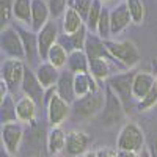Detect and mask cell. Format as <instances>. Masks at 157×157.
Masks as SVG:
<instances>
[{
	"instance_id": "6da1fadb",
	"label": "cell",
	"mask_w": 157,
	"mask_h": 157,
	"mask_svg": "<svg viewBox=\"0 0 157 157\" xmlns=\"http://www.w3.org/2000/svg\"><path fill=\"white\" fill-rule=\"evenodd\" d=\"M104 43H105L109 54L127 71L135 68L140 63V58H141L140 52L132 41H129V39H126V41H112V39H107Z\"/></svg>"
},
{
	"instance_id": "7a4b0ae2",
	"label": "cell",
	"mask_w": 157,
	"mask_h": 157,
	"mask_svg": "<svg viewBox=\"0 0 157 157\" xmlns=\"http://www.w3.org/2000/svg\"><path fill=\"white\" fill-rule=\"evenodd\" d=\"M44 104H46V110H47L49 126L50 127H60L64 121H66V118L69 116L71 105L57 94V90L55 88L47 90Z\"/></svg>"
},
{
	"instance_id": "3957f363",
	"label": "cell",
	"mask_w": 157,
	"mask_h": 157,
	"mask_svg": "<svg viewBox=\"0 0 157 157\" xmlns=\"http://www.w3.org/2000/svg\"><path fill=\"white\" fill-rule=\"evenodd\" d=\"M116 146L121 151H132V152H141L145 148V134L141 127L137 123L129 121L126 123L116 140Z\"/></svg>"
},
{
	"instance_id": "277c9868",
	"label": "cell",
	"mask_w": 157,
	"mask_h": 157,
	"mask_svg": "<svg viewBox=\"0 0 157 157\" xmlns=\"http://www.w3.org/2000/svg\"><path fill=\"white\" fill-rule=\"evenodd\" d=\"M135 74H137L135 71L129 69L126 72H120V74L112 75L107 80V85L118 94V98L121 99L126 112H129L130 102H132V99H134L132 86H134V77H135Z\"/></svg>"
},
{
	"instance_id": "5b68a950",
	"label": "cell",
	"mask_w": 157,
	"mask_h": 157,
	"mask_svg": "<svg viewBox=\"0 0 157 157\" xmlns=\"http://www.w3.org/2000/svg\"><path fill=\"white\" fill-rule=\"evenodd\" d=\"M124 113L126 109L121 99L109 85H105V104H104V109L101 112V123L104 126H113L115 123L123 120Z\"/></svg>"
},
{
	"instance_id": "8992f818",
	"label": "cell",
	"mask_w": 157,
	"mask_h": 157,
	"mask_svg": "<svg viewBox=\"0 0 157 157\" xmlns=\"http://www.w3.org/2000/svg\"><path fill=\"white\" fill-rule=\"evenodd\" d=\"M25 74V66L21 60L10 58L2 63V78L10 90V94H16L17 91L22 88V80Z\"/></svg>"
},
{
	"instance_id": "52a82bcc",
	"label": "cell",
	"mask_w": 157,
	"mask_h": 157,
	"mask_svg": "<svg viewBox=\"0 0 157 157\" xmlns=\"http://www.w3.org/2000/svg\"><path fill=\"white\" fill-rule=\"evenodd\" d=\"M104 104H105V96H104L102 91L99 90L96 93H91L85 98L77 99L71 105V110L78 118H91V116H94V115L102 112Z\"/></svg>"
},
{
	"instance_id": "ba28073f",
	"label": "cell",
	"mask_w": 157,
	"mask_h": 157,
	"mask_svg": "<svg viewBox=\"0 0 157 157\" xmlns=\"http://www.w3.org/2000/svg\"><path fill=\"white\" fill-rule=\"evenodd\" d=\"M24 137H25V132H24L22 123L14 121V123L2 124V145L8 154L11 155L19 154Z\"/></svg>"
},
{
	"instance_id": "9c48e42d",
	"label": "cell",
	"mask_w": 157,
	"mask_h": 157,
	"mask_svg": "<svg viewBox=\"0 0 157 157\" xmlns=\"http://www.w3.org/2000/svg\"><path fill=\"white\" fill-rule=\"evenodd\" d=\"M0 43H2V50L10 57L22 60L25 57V49L22 44V38L19 32L13 27H6L2 30V36H0Z\"/></svg>"
},
{
	"instance_id": "30bf717a",
	"label": "cell",
	"mask_w": 157,
	"mask_h": 157,
	"mask_svg": "<svg viewBox=\"0 0 157 157\" xmlns=\"http://www.w3.org/2000/svg\"><path fill=\"white\" fill-rule=\"evenodd\" d=\"M38 38V55L43 61H47V55L52 49V46L57 44L58 39V29L54 21H49L44 27L36 33Z\"/></svg>"
},
{
	"instance_id": "8fae6325",
	"label": "cell",
	"mask_w": 157,
	"mask_h": 157,
	"mask_svg": "<svg viewBox=\"0 0 157 157\" xmlns=\"http://www.w3.org/2000/svg\"><path fill=\"white\" fill-rule=\"evenodd\" d=\"M21 91L24 93V96H27L30 99H33L38 105H43L46 101V94H44V86L39 83L36 74L25 66V74H24V80H22V88Z\"/></svg>"
},
{
	"instance_id": "7c38bea8",
	"label": "cell",
	"mask_w": 157,
	"mask_h": 157,
	"mask_svg": "<svg viewBox=\"0 0 157 157\" xmlns=\"http://www.w3.org/2000/svg\"><path fill=\"white\" fill-rule=\"evenodd\" d=\"M91 143V137L82 130H71L66 134V146L64 154L68 157H78L88 152V146Z\"/></svg>"
},
{
	"instance_id": "4fadbf2b",
	"label": "cell",
	"mask_w": 157,
	"mask_h": 157,
	"mask_svg": "<svg viewBox=\"0 0 157 157\" xmlns=\"http://www.w3.org/2000/svg\"><path fill=\"white\" fill-rule=\"evenodd\" d=\"M132 22L129 14V10L126 6V2L118 3L110 11V25H112V35H120L127 29V25Z\"/></svg>"
},
{
	"instance_id": "5bb4252c",
	"label": "cell",
	"mask_w": 157,
	"mask_h": 157,
	"mask_svg": "<svg viewBox=\"0 0 157 157\" xmlns=\"http://www.w3.org/2000/svg\"><path fill=\"white\" fill-rule=\"evenodd\" d=\"M36 110H38V104L27 96H22L16 102V116H17V121L22 124H29V126L35 124Z\"/></svg>"
},
{
	"instance_id": "9a60e30c",
	"label": "cell",
	"mask_w": 157,
	"mask_h": 157,
	"mask_svg": "<svg viewBox=\"0 0 157 157\" xmlns=\"http://www.w3.org/2000/svg\"><path fill=\"white\" fill-rule=\"evenodd\" d=\"M57 90V94L66 101L69 105L77 101V96H75V91H74V74L71 71H64L60 74V78H58V83L55 86Z\"/></svg>"
},
{
	"instance_id": "2e32d148",
	"label": "cell",
	"mask_w": 157,
	"mask_h": 157,
	"mask_svg": "<svg viewBox=\"0 0 157 157\" xmlns=\"http://www.w3.org/2000/svg\"><path fill=\"white\" fill-rule=\"evenodd\" d=\"M35 74L38 77L39 83L44 86V90H50V88H55L57 86L61 72H58V69L54 66V64H50L49 61H43L36 68Z\"/></svg>"
},
{
	"instance_id": "e0dca14e",
	"label": "cell",
	"mask_w": 157,
	"mask_h": 157,
	"mask_svg": "<svg viewBox=\"0 0 157 157\" xmlns=\"http://www.w3.org/2000/svg\"><path fill=\"white\" fill-rule=\"evenodd\" d=\"M50 10L46 0H32V29L33 32H39L49 22Z\"/></svg>"
},
{
	"instance_id": "ac0fdd59",
	"label": "cell",
	"mask_w": 157,
	"mask_h": 157,
	"mask_svg": "<svg viewBox=\"0 0 157 157\" xmlns=\"http://www.w3.org/2000/svg\"><path fill=\"white\" fill-rule=\"evenodd\" d=\"M101 88L96 83V78L91 75L90 72L86 74H74V91L77 99L85 98L91 93H96Z\"/></svg>"
},
{
	"instance_id": "d6986e66",
	"label": "cell",
	"mask_w": 157,
	"mask_h": 157,
	"mask_svg": "<svg viewBox=\"0 0 157 157\" xmlns=\"http://www.w3.org/2000/svg\"><path fill=\"white\" fill-rule=\"evenodd\" d=\"M155 80L154 75L149 72H137L134 77V86H132V93H134V99L141 101L149 91L154 88Z\"/></svg>"
},
{
	"instance_id": "ffe728a7",
	"label": "cell",
	"mask_w": 157,
	"mask_h": 157,
	"mask_svg": "<svg viewBox=\"0 0 157 157\" xmlns=\"http://www.w3.org/2000/svg\"><path fill=\"white\" fill-rule=\"evenodd\" d=\"M64 146H66V134L64 130L60 127H50L49 134H47V143H46V149L50 155H58L64 152Z\"/></svg>"
},
{
	"instance_id": "44dd1931",
	"label": "cell",
	"mask_w": 157,
	"mask_h": 157,
	"mask_svg": "<svg viewBox=\"0 0 157 157\" xmlns=\"http://www.w3.org/2000/svg\"><path fill=\"white\" fill-rule=\"evenodd\" d=\"M68 71L72 74H86L90 72V58L85 50H72L68 58Z\"/></svg>"
},
{
	"instance_id": "7402d4cb",
	"label": "cell",
	"mask_w": 157,
	"mask_h": 157,
	"mask_svg": "<svg viewBox=\"0 0 157 157\" xmlns=\"http://www.w3.org/2000/svg\"><path fill=\"white\" fill-rule=\"evenodd\" d=\"M110 63L107 58H90V72L96 80L99 82H107L112 77L110 71Z\"/></svg>"
},
{
	"instance_id": "603a6c76",
	"label": "cell",
	"mask_w": 157,
	"mask_h": 157,
	"mask_svg": "<svg viewBox=\"0 0 157 157\" xmlns=\"http://www.w3.org/2000/svg\"><path fill=\"white\" fill-rule=\"evenodd\" d=\"M22 38V44H24V49H25V58L29 60L30 64L35 63V58H36V54H38V38L35 33L32 32H27L24 29H16Z\"/></svg>"
},
{
	"instance_id": "cb8c5ba5",
	"label": "cell",
	"mask_w": 157,
	"mask_h": 157,
	"mask_svg": "<svg viewBox=\"0 0 157 157\" xmlns=\"http://www.w3.org/2000/svg\"><path fill=\"white\" fill-rule=\"evenodd\" d=\"M83 17L72 8H68L66 13L63 16V30L66 33V36H71L74 33H77L83 27Z\"/></svg>"
},
{
	"instance_id": "d4e9b609",
	"label": "cell",
	"mask_w": 157,
	"mask_h": 157,
	"mask_svg": "<svg viewBox=\"0 0 157 157\" xmlns=\"http://www.w3.org/2000/svg\"><path fill=\"white\" fill-rule=\"evenodd\" d=\"M68 58H69V52L66 50V47H64L63 44H60V43L52 46L49 55H47V61L50 64H54L57 69H61L63 66H66V64H68Z\"/></svg>"
},
{
	"instance_id": "484cf974",
	"label": "cell",
	"mask_w": 157,
	"mask_h": 157,
	"mask_svg": "<svg viewBox=\"0 0 157 157\" xmlns=\"http://www.w3.org/2000/svg\"><path fill=\"white\" fill-rule=\"evenodd\" d=\"M14 17L21 24L32 25V0H14Z\"/></svg>"
},
{
	"instance_id": "4316f807",
	"label": "cell",
	"mask_w": 157,
	"mask_h": 157,
	"mask_svg": "<svg viewBox=\"0 0 157 157\" xmlns=\"http://www.w3.org/2000/svg\"><path fill=\"white\" fill-rule=\"evenodd\" d=\"M126 6L129 10L130 19L134 24H143L146 16V8H145V2L143 0H124Z\"/></svg>"
},
{
	"instance_id": "83f0119b",
	"label": "cell",
	"mask_w": 157,
	"mask_h": 157,
	"mask_svg": "<svg viewBox=\"0 0 157 157\" xmlns=\"http://www.w3.org/2000/svg\"><path fill=\"white\" fill-rule=\"evenodd\" d=\"M102 10H104V6H102L101 0H93V5H91V10L86 17V29L93 35H98V24H99V19L102 14Z\"/></svg>"
},
{
	"instance_id": "f1b7e54d",
	"label": "cell",
	"mask_w": 157,
	"mask_h": 157,
	"mask_svg": "<svg viewBox=\"0 0 157 157\" xmlns=\"http://www.w3.org/2000/svg\"><path fill=\"white\" fill-rule=\"evenodd\" d=\"M17 121L16 116V104L13 101V96L8 94L5 99H2V124L14 123Z\"/></svg>"
},
{
	"instance_id": "f546056e",
	"label": "cell",
	"mask_w": 157,
	"mask_h": 157,
	"mask_svg": "<svg viewBox=\"0 0 157 157\" xmlns=\"http://www.w3.org/2000/svg\"><path fill=\"white\" fill-rule=\"evenodd\" d=\"M98 36L104 41L110 39L112 36V25H110V11L107 8L102 10V14H101V19H99V24H98Z\"/></svg>"
},
{
	"instance_id": "4dcf8cb0",
	"label": "cell",
	"mask_w": 157,
	"mask_h": 157,
	"mask_svg": "<svg viewBox=\"0 0 157 157\" xmlns=\"http://www.w3.org/2000/svg\"><path fill=\"white\" fill-rule=\"evenodd\" d=\"M14 0H0V22L2 30L10 27V21L14 16Z\"/></svg>"
},
{
	"instance_id": "1f68e13d",
	"label": "cell",
	"mask_w": 157,
	"mask_h": 157,
	"mask_svg": "<svg viewBox=\"0 0 157 157\" xmlns=\"http://www.w3.org/2000/svg\"><path fill=\"white\" fill-rule=\"evenodd\" d=\"M86 27H83L78 30L77 33L71 35V36H66V39L69 41V47H71V52L72 50H85V43H86V38H88V33H86Z\"/></svg>"
},
{
	"instance_id": "d6a6232c",
	"label": "cell",
	"mask_w": 157,
	"mask_h": 157,
	"mask_svg": "<svg viewBox=\"0 0 157 157\" xmlns=\"http://www.w3.org/2000/svg\"><path fill=\"white\" fill-rule=\"evenodd\" d=\"M91 5H93V0H69L68 2V8L75 10L83 17V21H86V17H88Z\"/></svg>"
},
{
	"instance_id": "836d02e7",
	"label": "cell",
	"mask_w": 157,
	"mask_h": 157,
	"mask_svg": "<svg viewBox=\"0 0 157 157\" xmlns=\"http://www.w3.org/2000/svg\"><path fill=\"white\" fill-rule=\"evenodd\" d=\"M68 2L69 0H47V5L50 10V17H60L61 14L64 16V13L68 10Z\"/></svg>"
},
{
	"instance_id": "e575fe53",
	"label": "cell",
	"mask_w": 157,
	"mask_h": 157,
	"mask_svg": "<svg viewBox=\"0 0 157 157\" xmlns=\"http://www.w3.org/2000/svg\"><path fill=\"white\" fill-rule=\"evenodd\" d=\"M154 105H157V86L154 85V88L149 91V93L143 98L141 101H138L137 104V109L140 112H146L149 109H152Z\"/></svg>"
},
{
	"instance_id": "d590c367",
	"label": "cell",
	"mask_w": 157,
	"mask_h": 157,
	"mask_svg": "<svg viewBox=\"0 0 157 157\" xmlns=\"http://www.w3.org/2000/svg\"><path fill=\"white\" fill-rule=\"evenodd\" d=\"M118 157H140V152H132V151H121V149H118Z\"/></svg>"
},
{
	"instance_id": "8d00e7d4",
	"label": "cell",
	"mask_w": 157,
	"mask_h": 157,
	"mask_svg": "<svg viewBox=\"0 0 157 157\" xmlns=\"http://www.w3.org/2000/svg\"><path fill=\"white\" fill-rule=\"evenodd\" d=\"M96 155H98V157H110V149L101 148V149L96 151Z\"/></svg>"
},
{
	"instance_id": "74e56055",
	"label": "cell",
	"mask_w": 157,
	"mask_h": 157,
	"mask_svg": "<svg viewBox=\"0 0 157 157\" xmlns=\"http://www.w3.org/2000/svg\"><path fill=\"white\" fill-rule=\"evenodd\" d=\"M140 157H152V152H151V149L149 148H143V151L140 152Z\"/></svg>"
},
{
	"instance_id": "f35d334b",
	"label": "cell",
	"mask_w": 157,
	"mask_h": 157,
	"mask_svg": "<svg viewBox=\"0 0 157 157\" xmlns=\"http://www.w3.org/2000/svg\"><path fill=\"white\" fill-rule=\"evenodd\" d=\"M152 157H157V137H155V140H154V143H152Z\"/></svg>"
},
{
	"instance_id": "ab89813d",
	"label": "cell",
	"mask_w": 157,
	"mask_h": 157,
	"mask_svg": "<svg viewBox=\"0 0 157 157\" xmlns=\"http://www.w3.org/2000/svg\"><path fill=\"white\" fill-rule=\"evenodd\" d=\"M83 157H98V155H96V151H88L86 154H83Z\"/></svg>"
},
{
	"instance_id": "60d3db41",
	"label": "cell",
	"mask_w": 157,
	"mask_h": 157,
	"mask_svg": "<svg viewBox=\"0 0 157 157\" xmlns=\"http://www.w3.org/2000/svg\"><path fill=\"white\" fill-rule=\"evenodd\" d=\"M110 157H118V151H113V149H110Z\"/></svg>"
},
{
	"instance_id": "b9f144b4",
	"label": "cell",
	"mask_w": 157,
	"mask_h": 157,
	"mask_svg": "<svg viewBox=\"0 0 157 157\" xmlns=\"http://www.w3.org/2000/svg\"><path fill=\"white\" fill-rule=\"evenodd\" d=\"M2 157H16V155H11V154H8V152L5 151V152H2Z\"/></svg>"
},
{
	"instance_id": "7bdbcfd3",
	"label": "cell",
	"mask_w": 157,
	"mask_h": 157,
	"mask_svg": "<svg viewBox=\"0 0 157 157\" xmlns=\"http://www.w3.org/2000/svg\"><path fill=\"white\" fill-rule=\"evenodd\" d=\"M101 2H102L104 5H105V3H110V2H113V0H101Z\"/></svg>"
},
{
	"instance_id": "ee69618b",
	"label": "cell",
	"mask_w": 157,
	"mask_h": 157,
	"mask_svg": "<svg viewBox=\"0 0 157 157\" xmlns=\"http://www.w3.org/2000/svg\"><path fill=\"white\" fill-rule=\"evenodd\" d=\"M154 80H155V86H157V72L154 74Z\"/></svg>"
}]
</instances>
